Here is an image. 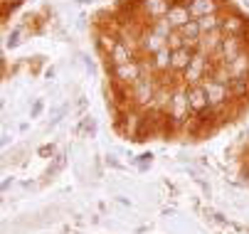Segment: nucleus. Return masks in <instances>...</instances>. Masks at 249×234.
<instances>
[{
  "label": "nucleus",
  "mask_w": 249,
  "mask_h": 234,
  "mask_svg": "<svg viewBox=\"0 0 249 234\" xmlns=\"http://www.w3.org/2000/svg\"><path fill=\"white\" fill-rule=\"evenodd\" d=\"M202 89H205V94H207V99H210V106H222L227 99L232 96V91H230V82H220V79H205V84H202Z\"/></svg>",
  "instance_id": "obj_1"
},
{
  "label": "nucleus",
  "mask_w": 249,
  "mask_h": 234,
  "mask_svg": "<svg viewBox=\"0 0 249 234\" xmlns=\"http://www.w3.org/2000/svg\"><path fill=\"white\" fill-rule=\"evenodd\" d=\"M188 111H190V101H188V91H175L173 94V101H170V118L175 126H180L185 118H188Z\"/></svg>",
  "instance_id": "obj_2"
},
{
  "label": "nucleus",
  "mask_w": 249,
  "mask_h": 234,
  "mask_svg": "<svg viewBox=\"0 0 249 234\" xmlns=\"http://www.w3.org/2000/svg\"><path fill=\"white\" fill-rule=\"evenodd\" d=\"M153 96H156V86L148 77H141L136 84H133V99H136V104L141 106H151L153 104Z\"/></svg>",
  "instance_id": "obj_3"
},
{
  "label": "nucleus",
  "mask_w": 249,
  "mask_h": 234,
  "mask_svg": "<svg viewBox=\"0 0 249 234\" xmlns=\"http://www.w3.org/2000/svg\"><path fill=\"white\" fill-rule=\"evenodd\" d=\"M114 77H116L121 84H131V86H133L143 74H141V67H138L136 62H126V64H119L116 69H114Z\"/></svg>",
  "instance_id": "obj_4"
},
{
  "label": "nucleus",
  "mask_w": 249,
  "mask_h": 234,
  "mask_svg": "<svg viewBox=\"0 0 249 234\" xmlns=\"http://www.w3.org/2000/svg\"><path fill=\"white\" fill-rule=\"evenodd\" d=\"M188 101H190V111H195V114H202L210 109V99H207L202 86H193L188 91Z\"/></svg>",
  "instance_id": "obj_5"
},
{
  "label": "nucleus",
  "mask_w": 249,
  "mask_h": 234,
  "mask_svg": "<svg viewBox=\"0 0 249 234\" xmlns=\"http://www.w3.org/2000/svg\"><path fill=\"white\" fill-rule=\"evenodd\" d=\"M188 10L195 20H200V17H207V15H215L217 5H215V0H190Z\"/></svg>",
  "instance_id": "obj_6"
},
{
  "label": "nucleus",
  "mask_w": 249,
  "mask_h": 234,
  "mask_svg": "<svg viewBox=\"0 0 249 234\" xmlns=\"http://www.w3.org/2000/svg\"><path fill=\"white\" fill-rule=\"evenodd\" d=\"M165 20H168L173 27H183L188 20H193V15H190L188 5H170V8H168V15H165Z\"/></svg>",
  "instance_id": "obj_7"
},
{
  "label": "nucleus",
  "mask_w": 249,
  "mask_h": 234,
  "mask_svg": "<svg viewBox=\"0 0 249 234\" xmlns=\"http://www.w3.org/2000/svg\"><path fill=\"white\" fill-rule=\"evenodd\" d=\"M190 62H193V54H190L188 47H178V50H173V59H170V67H173V69L183 72V69H188V67H190Z\"/></svg>",
  "instance_id": "obj_8"
},
{
  "label": "nucleus",
  "mask_w": 249,
  "mask_h": 234,
  "mask_svg": "<svg viewBox=\"0 0 249 234\" xmlns=\"http://www.w3.org/2000/svg\"><path fill=\"white\" fill-rule=\"evenodd\" d=\"M178 30H180V35L188 40V45H195L197 40H200V35H202V27H200V20H188L183 27H178Z\"/></svg>",
  "instance_id": "obj_9"
},
{
  "label": "nucleus",
  "mask_w": 249,
  "mask_h": 234,
  "mask_svg": "<svg viewBox=\"0 0 249 234\" xmlns=\"http://www.w3.org/2000/svg\"><path fill=\"white\" fill-rule=\"evenodd\" d=\"M168 0H143V10L153 17V20H160L168 15Z\"/></svg>",
  "instance_id": "obj_10"
},
{
  "label": "nucleus",
  "mask_w": 249,
  "mask_h": 234,
  "mask_svg": "<svg viewBox=\"0 0 249 234\" xmlns=\"http://www.w3.org/2000/svg\"><path fill=\"white\" fill-rule=\"evenodd\" d=\"M202 69H205V59H202V54H193V62H190V67L185 69L188 82H197V79L202 77Z\"/></svg>",
  "instance_id": "obj_11"
},
{
  "label": "nucleus",
  "mask_w": 249,
  "mask_h": 234,
  "mask_svg": "<svg viewBox=\"0 0 249 234\" xmlns=\"http://www.w3.org/2000/svg\"><path fill=\"white\" fill-rule=\"evenodd\" d=\"M220 54H222L227 62H232L234 57H239V45H237V40H234V37L222 40V45H220Z\"/></svg>",
  "instance_id": "obj_12"
},
{
  "label": "nucleus",
  "mask_w": 249,
  "mask_h": 234,
  "mask_svg": "<svg viewBox=\"0 0 249 234\" xmlns=\"http://www.w3.org/2000/svg\"><path fill=\"white\" fill-rule=\"evenodd\" d=\"M247 89H249L247 74H242V77H230V91H232V96H242V94H247Z\"/></svg>",
  "instance_id": "obj_13"
},
{
  "label": "nucleus",
  "mask_w": 249,
  "mask_h": 234,
  "mask_svg": "<svg viewBox=\"0 0 249 234\" xmlns=\"http://www.w3.org/2000/svg\"><path fill=\"white\" fill-rule=\"evenodd\" d=\"M170 101H173V94H168V91H156L151 106H153L156 111H170Z\"/></svg>",
  "instance_id": "obj_14"
},
{
  "label": "nucleus",
  "mask_w": 249,
  "mask_h": 234,
  "mask_svg": "<svg viewBox=\"0 0 249 234\" xmlns=\"http://www.w3.org/2000/svg\"><path fill=\"white\" fill-rule=\"evenodd\" d=\"M170 59H173V50H170V47H163V50L156 52L153 67H156V69H168V67H170Z\"/></svg>",
  "instance_id": "obj_15"
},
{
  "label": "nucleus",
  "mask_w": 249,
  "mask_h": 234,
  "mask_svg": "<svg viewBox=\"0 0 249 234\" xmlns=\"http://www.w3.org/2000/svg\"><path fill=\"white\" fill-rule=\"evenodd\" d=\"M109 57H111V62H114L116 67H119V64H126V62H131V52H128V47H126L124 42H119Z\"/></svg>",
  "instance_id": "obj_16"
},
{
  "label": "nucleus",
  "mask_w": 249,
  "mask_h": 234,
  "mask_svg": "<svg viewBox=\"0 0 249 234\" xmlns=\"http://www.w3.org/2000/svg\"><path fill=\"white\" fill-rule=\"evenodd\" d=\"M200 27H202V32H212V30H217V27H220V20H217L215 15L200 17Z\"/></svg>",
  "instance_id": "obj_17"
},
{
  "label": "nucleus",
  "mask_w": 249,
  "mask_h": 234,
  "mask_svg": "<svg viewBox=\"0 0 249 234\" xmlns=\"http://www.w3.org/2000/svg\"><path fill=\"white\" fill-rule=\"evenodd\" d=\"M225 30H230V32H239V30H242V20H239V17H230V20L225 22Z\"/></svg>",
  "instance_id": "obj_18"
},
{
  "label": "nucleus",
  "mask_w": 249,
  "mask_h": 234,
  "mask_svg": "<svg viewBox=\"0 0 249 234\" xmlns=\"http://www.w3.org/2000/svg\"><path fill=\"white\" fill-rule=\"evenodd\" d=\"M18 37H20V30H13V35H10V37H8V47H15V45H18V42H20V40H18Z\"/></svg>",
  "instance_id": "obj_19"
},
{
  "label": "nucleus",
  "mask_w": 249,
  "mask_h": 234,
  "mask_svg": "<svg viewBox=\"0 0 249 234\" xmlns=\"http://www.w3.org/2000/svg\"><path fill=\"white\" fill-rule=\"evenodd\" d=\"M40 109H42V104L37 101V104H35V109H32V116H37V114H40Z\"/></svg>",
  "instance_id": "obj_20"
},
{
  "label": "nucleus",
  "mask_w": 249,
  "mask_h": 234,
  "mask_svg": "<svg viewBox=\"0 0 249 234\" xmlns=\"http://www.w3.org/2000/svg\"><path fill=\"white\" fill-rule=\"evenodd\" d=\"M79 3H94V0H79Z\"/></svg>",
  "instance_id": "obj_21"
}]
</instances>
